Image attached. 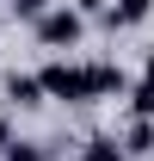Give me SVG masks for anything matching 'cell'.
<instances>
[{"instance_id": "1", "label": "cell", "mask_w": 154, "mask_h": 161, "mask_svg": "<svg viewBox=\"0 0 154 161\" xmlns=\"http://www.w3.org/2000/svg\"><path fill=\"white\" fill-rule=\"evenodd\" d=\"M37 87H43V99L93 105V99H105V93H123L130 80H123V68H117V62H68V56H56V62L37 75Z\"/></svg>"}, {"instance_id": "2", "label": "cell", "mask_w": 154, "mask_h": 161, "mask_svg": "<svg viewBox=\"0 0 154 161\" xmlns=\"http://www.w3.org/2000/svg\"><path fill=\"white\" fill-rule=\"evenodd\" d=\"M31 25H37V43H43V50H74V43L86 37V19H80L68 0H56V6H49L43 19H31Z\"/></svg>"}, {"instance_id": "3", "label": "cell", "mask_w": 154, "mask_h": 161, "mask_svg": "<svg viewBox=\"0 0 154 161\" xmlns=\"http://www.w3.org/2000/svg\"><path fill=\"white\" fill-rule=\"evenodd\" d=\"M154 13V0H111V6H105V25H111V31H130V25H142Z\"/></svg>"}, {"instance_id": "4", "label": "cell", "mask_w": 154, "mask_h": 161, "mask_svg": "<svg viewBox=\"0 0 154 161\" xmlns=\"http://www.w3.org/2000/svg\"><path fill=\"white\" fill-rule=\"evenodd\" d=\"M6 105H19V112H31V105H43V87H37V75H6Z\"/></svg>"}, {"instance_id": "5", "label": "cell", "mask_w": 154, "mask_h": 161, "mask_svg": "<svg viewBox=\"0 0 154 161\" xmlns=\"http://www.w3.org/2000/svg\"><path fill=\"white\" fill-rule=\"evenodd\" d=\"M117 142H123V155H154V124L148 118H130Z\"/></svg>"}, {"instance_id": "6", "label": "cell", "mask_w": 154, "mask_h": 161, "mask_svg": "<svg viewBox=\"0 0 154 161\" xmlns=\"http://www.w3.org/2000/svg\"><path fill=\"white\" fill-rule=\"evenodd\" d=\"M80 161H130V155H123L117 136H86L80 142Z\"/></svg>"}, {"instance_id": "7", "label": "cell", "mask_w": 154, "mask_h": 161, "mask_svg": "<svg viewBox=\"0 0 154 161\" xmlns=\"http://www.w3.org/2000/svg\"><path fill=\"white\" fill-rule=\"evenodd\" d=\"M0 155H6V161H49V149H43V142H19V136H13Z\"/></svg>"}, {"instance_id": "8", "label": "cell", "mask_w": 154, "mask_h": 161, "mask_svg": "<svg viewBox=\"0 0 154 161\" xmlns=\"http://www.w3.org/2000/svg\"><path fill=\"white\" fill-rule=\"evenodd\" d=\"M49 6H56V0H6V13H13V19H43V13H49Z\"/></svg>"}, {"instance_id": "9", "label": "cell", "mask_w": 154, "mask_h": 161, "mask_svg": "<svg viewBox=\"0 0 154 161\" xmlns=\"http://www.w3.org/2000/svg\"><path fill=\"white\" fill-rule=\"evenodd\" d=\"M130 118H148L154 124V93L148 87H130Z\"/></svg>"}, {"instance_id": "10", "label": "cell", "mask_w": 154, "mask_h": 161, "mask_svg": "<svg viewBox=\"0 0 154 161\" xmlns=\"http://www.w3.org/2000/svg\"><path fill=\"white\" fill-rule=\"evenodd\" d=\"M68 6H74L80 19H105V6H111V0H68Z\"/></svg>"}, {"instance_id": "11", "label": "cell", "mask_w": 154, "mask_h": 161, "mask_svg": "<svg viewBox=\"0 0 154 161\" xmlns=\"http://www.w3.org/2000/svg\"><path fill=\"white\" fill-rule=\"evenodd\" d=\"M136 87H148V93H154V50H148V62H142V80H136Z\"/></svg>"}, {"instance_id": "12", "label": "cell", "mask_w": 154, "mask_h": 161, "mask_svg": "<svg viewBox=\"0 0 154 161\" xmlns=\"http://www.w3.org/2000/svg\"><path fill=\"white\" fill-rule=\"evenodd\" d=\"M6 142H13V124H6V112H0V149H6Z\"/></svg>"}]
</instances>
